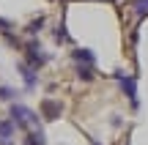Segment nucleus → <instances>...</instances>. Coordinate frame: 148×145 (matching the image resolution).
I'll return each mask as SVG.
<instances>
[{
	"label": "nucleus",
	"mask_w": 148,
	"mask_h": 145,
	"mask_svg": "<svg viewBox=\"0 0 148 145\" xmlns=\"http://www.w3.org/2000/svg\"><path fill=\"white\" fill-rule=\"evenodd\" d=\"M8 115H11V123L14 126H33V129H38V115L33 112V110L22 107V104H11L8 107Z\"/></svg>",
	"instance_id": "obj_1"
},
{
	"label": "nucleus",
	"mask_w": 148,
	"mask_h": 145,
	"mask_svg": "<svg viewBox=\"0 0 148 145\" xmlns=\"http://www.w3.org/2000/svg\"><path fill=\"white\" fill-rule=\"evenodd\" d=\"M115 80L121 82L123 93L129 96L132 107H137V88H134V74H126V71H115Z\"/></svg>",
	"instance_id": "obj_2"
},
{
	"label": "nucleus",
	"mask_w": 148,
	"mask_h": 145,
	"mask_svg": "<svg viewBox=\"0 0 148 145\" xmlns=\"http://www.w3.org/2000/svg\"><path fill=\"white\" fill-rule=\"evenodd\" d=\"M25 49H27V60H30L27 66H33V69H38V66H44L49 60V55L41 49V44H38V41H27Z\"/></svg>",
	"instance_id": "obj_3"
},
{
	"label": "nucleus",
	"mask_w": 148,
	"mask_h": 145,
	"mask_svg": "<svg viewBox=\"0 0 148 145\" xmlns=\"http://www.w3.org/2000/svg\"><path fill=\"white\" fill-rule=\"evenodd\" d=\"M16 71L22 74L25 91H36V88H38V74H36V69H33V66H27L25 60H19V63H16Z\"/></svg>",
	"instance_id": "obj_4"
},
{
	"label": "nucleus",
	"mask_w": 148,
	"mask_h": 145,
	"mask_svg": "<svg viewBox=\"0 0 148 145\" xmlns=\"http://www.w3.org/2000/svg\"><path fill=\"white\" fill-rule=\"evenodd\" d=\"M60 112H63V104L55 101V99H44L41 101V118L44 120H58Z\"/></svg>",
	"instance_id": "obj_5"
},
{
	"label": "nucleus",
	"mask_w": 148,
	"mask_h": 145,
	"mask_svg": "<svg viewBox=\"0 0 148 145\" xmlns=\"http://www.w3.org/2000/svg\"><path fill=\"white\" fill-rule=\"evenodd\" d=\"M11 140H14V123L0 120V145H11Z\"/></svg>",
	"instance_id": "obj_6"
},
{
	"label": "nucleus",
	"mask_w": 148,
	"mask_h": 145,
	"mask_svg": "<svg viewBox=\"0 0 148 145\" xmlns=\"http://www.w3.org/2000/svg\"><path fill=\"white\" fill-rule=\"evenodd\" d=\"M71 55H74V60H77L79 66H82V63L85 66H93V60H96V55L90 52V49H74Z\"/></svg>",
	"instance_id": "obj_7"
},
{
	"label": "nucleus",
	"mask_w": 148,
	"mask_h": 145,
	"mask_svg": "<svg viewBox=\"0 0 148 145\" xmlns=\"http://www.w3.org/2000/svg\"><path fill=\"white\" fill-rule=\"evenodd\" d=\"M27 145H47L44 131L41 129H30V131H27Z\"/></svg>",
	"instance_id": "obj_8"
},
{
	"label": "nucleus",
	"mask_w": 148,
	"mask_h": 145,
	"mask_svg": "<svg viewBox=\"0 0 148 145\" xmlns=\"http://www.w3.org/2000/svg\"><path fill=\"white\" fill-rule=\"evenodd\" d=\"M41 27H44V16H38V19H33L30 25L25 27V33H27V36H38V33H41Z\"/></svg>",
	"instance_id": "obj_9"
},
{
	"label": "nucleus",
	"mask_w": 148,
	"mask_h": 145,
	"mask_svg": "<svg viewBox=\"0 0 148 145\" xmlns=\"http://www.w3.org/2000/svg\"><path fill=\"white\" fill-rule=\"evenodd\" d=\"M77 77L85 80V82H90L93 80V66H77Z\"/></svg>",
	"instance_id": "obj_10"
},
{
	"label": "nucleus",
	"mask_w": 148,
	"mask_h": 145,
	"mask_svg": "<svg viewBox=\"0 0 148 145\" xmlns=\"http://www.w3.org/2000/svg\"><path fill=\"white\" fill-rule=\"evenodd\" d=\"M55 41H58V44H66V41H69V33H66V25H63V22L55 27Z\"/></svg>",
	"instance_id": "obj_11"
},
{
	"label": "nucleus",
	"mask_w": 148,
	"mask_h": 145,
	"mask_svg": "<svg viewBox=\"0 0 148 145\" xmlns=\"http://www.w3.org/2000/svg\"><path fill=\"white\" fill-rule=\"evenodd\" d=\"M132 8H134V14H137V16H145L148 14V0H134Z\"/></svg>",
	"instance_id": "obj_12"
},
{
	"label": "nucleus",
	"mask_w": 148,
	"mask_h": 145,
	"mask_svg": "<svg viewBox=\"0 0 148 145\" xmlns=\"http://www.w3.org/2000/svg\"><path fill=\"white\" fill-rule=\"evenodd\" d=\"M0 99H3V101H11V99H14V91H11V88H0Z\"/></svg>",
	"instance_id": "obj_13"
},
{
	"label": "nucleus",
	"mask_w": 148,
	"mask_h": 145,
	"mask_svg": "<svg viewBox=\"0 0 148 145\" xmlns=\"http://www.w3.org/2000/svg\"><path fill=\"white\" fill-rule=\"evenodd\" d=\"M8 30H11V22H8V19H0V33L8 36Z\"/></svg>",
	"instance_id": "obj_14"
},
{
	"label": "nucleus",
	"mask_w": 148,
	"mask_h": 145,
	"mask_svg": "<svg viewBox=\"0 0 148 145\" xmlns=\"http://www.w3.org/2000/svg\"><path fill=\"white\" fill-rule=\"evenodd\" d=\"M93 145H99V142H93Z\"/></svg>",
	"instance_id": "obj_15"
}]
</instances>
